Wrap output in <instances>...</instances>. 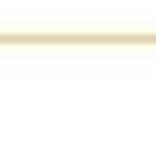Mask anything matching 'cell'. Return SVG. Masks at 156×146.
Instances as JSON below:
<instances>
[]
</instances>
